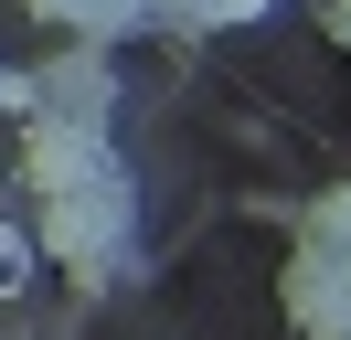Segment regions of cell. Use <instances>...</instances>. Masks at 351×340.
Wrapping results in <instances>:
<instances>
[{
	"mask_svg": "<svg viewBox=\"0 0 351 340\" xmlns=\"http://www.w3.org/2000/svg\"><path fill=\"white\" fill-rule=\"evenodd\" d=\"M32 21H53L64 42H128L149 32V0H22Z\"/></svg>",
	"mask_w": 351,
	"mask_h": 340,
	"instance_id": "cell-5",
	"label": "cell"
},
{
	"mask_svg": "<svg viewBox=\"0 0 351 340\" xmlns=\"http://www.w3.org/2000/svg\"><path fill=\"white\" fill-rule=\"evenodd\" d=\"M149 11H171V0H149Z\"/></svg>",
	"mask_w": 351,
	"mask_h": 340,
	"instance_id": "cell-10",
	"label": "cell"
},
{
	"mask_svg": "<svg viewBox=\"0 0 351 340\" xmlns=\"http://www.w3.org/2000/svg\"><path fill=\"white\" fill-rule=\"evenodd\" d=\"M32 96H43V117H86V127H107V106H117V64H107V42H53V64L32 75Z\"/></svg>",
	"mask_w": 351,
	"mask_h": 340,
	"instance_id": "cell-3",
	"label": "cell"
},
{
	"mask_svg": "<svg viewBox=\"0 0 351 340\" xmlns=\"http://www.w3.org/2000/svg\"><path fill=\"white\" fill-rule=\"evenodd\" d=\"M330 42H341V53H351V0H330Z\"/></svg>",
	"mask_w": 351,
	"mask_h": 340,
	"instance_id": "cell-9",
	"label": "cell"
},
{
	"mask_svg": "<svg viewBox=\"0 0 351 340\" xmlns=\"http://www.w3.org/2000/svg\"><path fill=\"white\" fill-rule=\"evenodd\" d=\"M22 170H32V191L128 181V170H117V149H107V127H86V117H32V138H22Z\"/></svg>",
	"mask_w": 351,
	"mask_h": 340,
	"instance_id": "cell-2",
	"label": "cell"
},
{
	"mask_svg": "<svg viewBox=\"0 0 351 340\" xmlns=\"http://www.w3.org/2000/svg\"><path fill=\"white\" fill-rule=\"evenodd\" d=\"M128 234H138V202H128V181L43 191V255H64V266H96V276H107L117 255H128Z\"/></svg>",
	"mask_w": 351,
	"mask_h": 340,
	"instance_id": "cell-1",
	"label": "cell"
},
{
	"mask_svg": "<svg viewBox=\"0 0 351 340\" xmlns=\"http://www.w3.org/2000/svg\"><path fill=\"white\" fill-rule=\"evenodd\" d=\"M287 319H298L308 340H351V255H319V245H298V266H287Z\"/></svg>",
	"mask_w": 351,
	"mask_h": 340,
	"instance_id": "cell-4",
	"label": "cell"
},
{
	"mask_svg": "<svg viewBox=\"0 0 351 340\" xmlns=\"http://www.w3.org/2000/svg\"><path fill=\"white\" fill-rule=\"evenodd\" d=\"M22 276H32V245H22V234H11V223H0V298L22 287Z\"/></svg>",
	"mask_w": 351,
	"mask_h": 340,
	"instance_id": "cell-8",
	"label": "cell"
},
{
	"mask_svg": "<svg viewBox=\"0 0 351 340\" xmlns=\"http://www.w3.org/2000/svg\"><path fill=\"white\" fill-rule=\"evenodd\" d=\"M277 0H171V21H192V32H234V21H266Z\"/></svg>",
	"mask_w": 351,
	"mask_h": 340,
	"instance_id": "cell-7",
	"label": "cell"
},
{
	"mask_svg": "<svg viewBox=\"0 0 351 340\" xmlns=\"http://www.w3.org/2000/svg\"><path fill=\"white\" fill-rule=\"evenodd\" d=\"M298 234H308L319 255H351V181H341V191H319V202L298 212Z\"/></svg>",
	"mask_w": 351,
	"mask_h": 340,
	"instance_id": "cell-6",
	"label": "cell"
}]
</instances>
